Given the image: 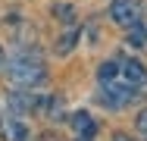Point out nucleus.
<instances>
[{
	"instance_id": "2",
	"label": "nucleus",
	"mask_w": 147,
	"mask_h": 141,
	"mask_svg": "<svg viewBox=\"0 0 147 141\" xmlns=\"http://www.w3.org/2000/svg\"><path fill=\"white\" fill-rule=\"evenodd\" d=\"M138 97V88L135 85H128L125 79H100V100L107 104V107H128L131 100Z\"/></svg>"
},
{
	"instance_id": "1",
	"label": "nucleus",
	"mask_w": 147,
	"mask_h": 141,
	"mask_svg": "<svg viewBox=\"0 0 147 141\" xmlns=\"http://www.w3.org/2000/svg\"><path fill=\"white\" fill-rule=\"evenodd\" d=\"M6 75L16 88H34L44 82V66L34 54H19L16 60L6 63Z\"/></svg>"
},
{
	"instance_id": "9",
	"label": "nucleus",
	"mask_w": 147,
	"mask_h": 141,
	"mask_svg": "<svg viewBox=\"0 0 147 141\" xmlns=\"http://www.w3.org/2000/svg\"><path fill=\"white\" fill-rule=\"evenodd\" d=\"M75 41H78V28H72V31H66V35H63V38L57 41V47H53V50H57L59 56H66L69 50H72V47H75Z\"/></svg>"
},
{
	"instance_id": "7",
	"label": "nucleus",
	"mask_w": 147,
	"mask_h": 141,
	"mask_svg": "<svg viewBox=\"0 0 147 141\" xmlns=\"http://www.w3.org/2000/svg\"><path fill=\"white\" fill-rule=\"evenodd\" d=\"M9 107H13L16 116H25V113H31L34 107H38V100L31 97L28 91H22V94H19V91H13V94H9Z\"/></svg>"
},
{
	"instance_id": "10",
	"label": "nucleus",
	"mask_w": 147,
	"mask_h": 141,
	"mask_svg": "<svg viewBox=\"0 0 147 141\" xmlns=\"http://www.w3.org/2000/svg\"><path fill=\"white\" fill-rule=\"evenodd\" d=\"M135 125H138V135H141V138L147 141V107L141 113H138V119H135Z\"/></svg>"
},
{
	"instance_id": "14",
	"label": "nucleus",
	"mask_w": 147,
	"mask_h": 141,
	"mask_svg": "<svg viewBox=\"0 0 147 141\" xmlns=\"http://www.w3.org/2000/svg\"><path fill=\"white\" fill-rule=\"evenodd\" d=\"M78 141H94V135H78Z\"/></svg>"
},
{
	"instance_id": "8",
	"label": "nucleus",
	"mask_w": 147,
	"mask_h": 141,
	"mask_svg": "<svg viewBox=\"0 0 147 141\" xmlns=\"http://www.w3.org/2000/svg\"><path fill=\"white\" fill-rule=\"evenodd\" d=\"M128 44H131V47H147V22L144 19L135 28H128Z\"/></svg>"
},
{
	"instance_id": "11",
	"label": "nucleus",
	"mask_w": 147,
	"mask_h": 141,
	"mask_svg": "<svg viewBox=\"0 0 147 141\" xmlns=\"http://www.w3.org/2000/svg\"><path fill=\"white\" fill-rule=\"evenodd\" d=\"M57 13H59L63 22H75V9H69V6H57Z\"/></svg>"
},
{
	"instance_id": "5",
	"label": "nucleus",
	"mask_w": 147,
	"mask_h": 141,
	"mask_svg": "<svg viewBox=\"0 0 147 141\" xmlns=\"http://www.w3.org/2000/svg\"><path fill=\"white\" fill-rule=\"evenodd\" d=\"M116 63H119V79H125L128 85L141 88V85L147 82V69L138 63V60H131V56H122V60H116Z\"/></svg>"
},
{
	"instance_id": "4",
	"label": "nucleus",
	"mask_w": 147,
	"mask_h": 141,
	"mask_svg": "<svg viewBox=\"0 0 147 141\" xmlns=\"http://www.w3.org/2000/svg\"><path fill=\"white\" fill-rule=\"evenodd\" d=\"M0 132H3L6 141H28V125H25L22 116H16V113L0 116Z\"/></svg>"
},
{
	"instance_id": "13",
	"label": "nucleus",
	"mask_w": 147,
	"mask_h": 141,
	"mask_svg": "<svg viewBox=\"0 0 147 141\" xmlns=\"http://www.w3.org/2000/svg\"><path fill=\"white\" fill-rule=\"evenodd\" d=\"M0 69H6V54H3V47H0Z\"/></svg>"
},
{
	"instance_id": "6",
	"label": "nucleus",
	"mask_w": 147,
	"mask_h": 141,
	"mask_svg": "<svg viewBox=\"0 0 147 141\" xmlns=\"http://www.w3.org/2000/svg\"><path fill=\"white\" fill-rule=\"evenodd\" d=\"M69 122H72V129H75L78 135H94V132H97V119H94L88 110H75L69 116Z\"/></svg>"
},
{
	"instance_id": "12",
	"label": "nucleus",
	"mask_w": 147,
	"mask_h": 141,
	"mask_svg": "<svg viewBox=\"0 0 147 141\" xmlns=\"http://www.w3.org/2000/svg\"><path fill=\"white\" fill-rule=\"evenodd\" d=\"M113 141H135V138H131V135H122V132H116V135H113Z\"/></svg>"
},
{
	"instance_id": "3",
	"label": "nucleus",
	"mask_w": 147,
	"mask_h": 141,
	"mask_svg": "<svg viewBox=\"0 0 147 141\" xmlns=\"http://www.w3.org/2000/svg\"><path fill=\"white\" fill-rule=\"evenodd\" d=\"M110 19H113L116 25H122V28H135L141 19H144V9H141L138 0H113Z\"/></svg>"
}]
</instances>
